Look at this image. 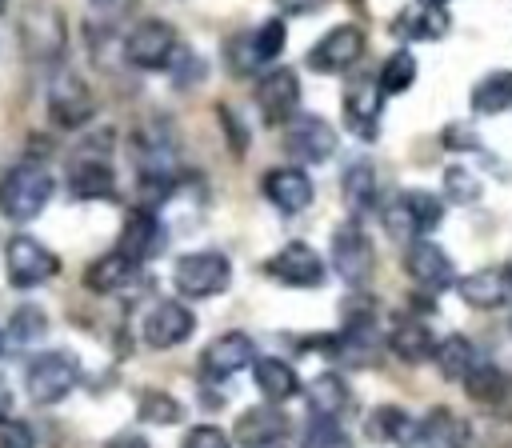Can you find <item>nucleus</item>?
I'll list each match as a JSON object with an SVG mask.
<instances>
[{"mask_svg":"<svg viewBox=\"0 0 512 448\" xmlns=\"http://www.w3.org/2000/svg\"><path fill=\"white\" fill-rule=\"evenodd\" d=\"M432 360H436V368H440V376H444V380H464V376L480 364V360H476L472 340H468V336H460V332L444 336V340L436 344Z\"/></svg>","mask_w":512,"mask_h":448,"instance_id":"2f4dec72","label":"nucleus"},{"mask_svg":"<svg viewBox=\"0 0 512 448\" xmlns=\"http://www.w3.org/2000/svg\"><path fill=\"white\" fill-rule=\"evenodd\" d=\"M172 284L188 300H208L232 284V264L224 252H212V248L208 252H184L172 264Z\"/></svg>","mask_w":512,"mask_h":448,"instance_id":"20e7f679","label":"nucleus"},{"mask_svg":"<svg viewBox=\"0 0 512 448\" xmlns=\"http://www.w3.org/2000/svg\"><path fill=\"white\" fill-rule=\"evenodd\" d=\"M68 188L76 200H116V172L104 156L96 152H84L80 160H72L68 168Z\"/></svg>","mask_w":512,"mask_h":448,"instance_id":"412c9836","label":"nucleus"},{"mask_svg":"<svg viewBox=\"0 0 512 448\" xmlns=\"http://www.w3.org/2000/svg\"><path fill=\"white\" fill-rule=\"evenodd\" d=\"M4 264H8L12 288H40V284H48L60 272V256L48 244H40L36 236H28V232H16L8 240Z\"/></svg>","mask_w":512,"mask_h":448,"instance_id":"9d476101","label":"nucleus"},{"mask_svg":"<svg viewBox=\"0 0 512 448\" xmlns=\"http://www.w3.org/2000/svg\"><path fill=\"white\" fill-rule=\"evenodd\" d=\"M420 444L424 448H468L472 444V428L452 408H432L428 420L420 424Z\"/></svg>","mask_w":512,"mask_h":448,"instance_id":"bb28decb","label":"nucleus"},{"mask_svg":"<svg viewBox=\"0 0 512 448\" xmlns=\"http://www.w3.org/2000/svg\"><path fill=\"white\" fill-rule=\"evenodd\" d=\"M260 188H264L268 204H276L288 216L304 212L312 204V196H316V188H312V180H308L304 168H272V172H264Z\"/></svg>","mask_w":512,"mask_h":448,"instance_id":"4be33fe9","label":"nucleus"},{"mask_svg":"<svg viewBox=\"0 0 512 448\" xmlns=\"http://www.w3.org/2000/svg\"><path fill=\"white\" fill-rule=\"evenodd\" d=\"M444 196H448L452 204H476V200H480V180H476V172L464 168V164H452V168L444 172Z\"/></svg>","mask_w":512,"mask_h":448,"instance_id":"e433bc0d","label":"nucleus"},{"mask_svg":"<svg viewBox=\"0 0 512 448\" xmlns=\"http://www.w3.org/2000/svg\"><path fill=\"white\" fill-rule=\"evenodd\" d=\"M252 376H256V388H260L272 404L292 400V396L300 392V376H296V368H292L288 360L264 356V360H256V364H252Z\"/></svg>","mask_w":512,"mask_h":448,"instance_id":"c85d7f7f","label":"nucleus"},{"mask_svg":"<svg viewBox=\"0 0 512 448\" xmlns=\"http://www.w3.org/2000/svg\"><path fill=\"white\" fill-rule=\"evenodd\" d=\"M512 108V68H496L472 84V112L500 116Z\"/></svg>","mask_w":512,"mask_h":448,"instance_id":"7c9ffc66","label":"nucleus"},{"mask_svg":"<svg viewBox=\"0 0 512 448\" xmlns=\"http://www.w3.org/2000/svg\"><path fill=\"white\" fill-rule=\"evenodd\" d=\"M388 344H392V352H396L404 364H424V360H432V352H436V336H432V328L420 324V320H400V324L392 328Z\"/></svg>","mask_w":512,"mask_h":448,"instance_id":"c756f323","label":"nucleus"},{"mask_svg":"<svg viewBox=\"0 0 512 448\" xmlns=\"http://www.w3.org/2000/svg\"><path fill=\"white\" fill-rule=\"evenodd\" d=\"M376 84H380V92H384V96H400V92H408V88L416 84V56H412L408 48L392 52V56L380 64Z\"/></svg>","mask_w":512,"mask_h":448,"instance_id":"72a5a7b5","label":"nucleus"},{"mask_svg":"<svg viewBox=\"0 0 512 448\" xmlns=\"http://www.w3.org/2000/svg\"><path fill=\"white\" fill-rule=\"evenodd\" d=\"M136 416H140L144 424H160V428H168V424H180V420H184V408H180V400L168 396V392H140V400H136Z\"/></svg>","mask_w":512,"mask_h":448,"instance_id":"c9c22d12","label":"nucleus"},{"mask_svg":"<svg viewBox=\"0 0 512 448\" xmlns=\"http://www.w3.org/2000/svg\"><path fill=\"white\" fill-rule=\"evenodd\" d=\"M300 448H352V440H348V432L336 420H312L304 428Z\"/></svg>","mask_w":512,"mask_h":448,"instance_id":"58836bf2","label":"nucleus"},{"mask_svg":"<svg viewBox=\"0 0 512 448\" xmlns=\"http://www.w3.org/2000/svg\"><path fill=\"white\" fill-rule=\"evenodd\" d=\"M4 408H8V396H4V388H0V416H4Z\"/></svg>","mask_w":512,"mask_h":448,"instance_id":"de8ad7c7","label":"nucleus"},{"mask_svg":"<svg viewBox=\"0 0 512 448\" xmlns=\"http://www.w3.org/2000/svg\"><path fill=\"white\" fill-rule=\"evenodd\" d=\"M52 172L40 160H16L0 176V216L8 220H36L52 200Z\"/></svg>","mask_w":512,"mask_h":448,"instance_id":"f257e3e1","label":"nucleus"},{"mask_svg":"<svg viewBox=\"0 0 512 448\" xmlns=\"http://www.w3.org/2000/svg\"><path fill=\"white\" fill-rule=\"evenodd\" d=\"M308 396V408H312V420H336L344 408H348V384L336 376V372H320L308 380L304 388Z\"/></svg>","mask_w":512,"mask_h":448,"instance_id":"cd10ccee","label":"nucleus"},{"mask_svg":"<svg viewBox=\"0 0 512 448\" xmlns=\"http://www.w3.org/2000/svg\"><path fill=\"white\" fill-rule=\"evenodd\" d=\"M184 448H232L228 436L216 428V424H196L188 436H184Z\"/></svg>","mask_w":512,"mask_h":448,"instance_id":"a19ab883","label":"nucleus"},{"mask_svg":"<svg viewBox=\"0 0 512 448\" xmlns=\"http://www.w3.org/2000/svg\"><path fill=\"white\" fill-rule=\"evenodd\" d=\"M0 348H4V332H0Z\"/></svg>","mask_w":512,"mask_h":448,"instance_id":"3c124183","label":"nucleus"},{"mask_svg":"<svg viewBox=\"0 0 512 448\" xmlns=\"http://www.w3.org/2000/svg\"><path fill=\"white\" fill-rule=\"evenodd\" d=\"M256 108L264 124H288L300 112V76L292 68H272L256 84Z\"/></svg>","mask_w":512,"mask_h":448,"instance_id":"f3484780","label":"nucleus"},{"mask_svg":"<svg viewBox=\"0 0 512 448\" xmlns=\"http://www.w3.org/2000/svg\"><path fill=\"white\" fill-rule=\"evenodd\" d=\"M80 384V360L68 352H40L24 372V392L32 404H60Z\"/></svg>","mask_w":512,"mask_h":448,"instance_id":"423d86ee","label":"nucleus"},{"mask_svg":"<svg viewBox=\"0 0 512 448\" xmlns=\"http://www.w3.org/2000/svg\"><path fill=\"white\" fill-rule=\"evenodd\" d=\"M444 220V200L424 192V188H404L388 208H384V228L392 240H428Z\"/></svg>","mask_w":512,"mask_h":448,"instance_id":"7ed1b4c3","label":"nucleus"},{"mask_svg":"<svg viewBox=\"0 0 512 448\" xmlns=\"http://www.w3.org/2000/svg\"><path fill=\"white\" fill-rule=\"evenodd\" d=\"M380 112H384V92H380L376 76L356 72L344 88V124L360 140H376L380 136Z\"/></svg>","mask_w":512,"mask_h":448,"instance_id":"4468645a","label":"nucleus"},{"mask_svg":"<svg viewBox=\"0 0 512 448\" xmlns=\"http://www.w3.org/2000/svg\"><path fill=\"white\" fill-rule=\"evenodd\" d=\"M460 384H464V392H468L476 404H496V400H504V392H508V380H504V372H500L496 364H476Z\"/></svg>","mask_w":512,"mask_h":448,"instance_id":"f704fd0d","label":"nucleus"},{"mask_svg":"<svg viewBox=\"0 0 512 448\" xmlns=\"http://www.w3.org/2000/svg\"><path fill=\"white\" fill-rule=\"evenodd\" d=\"M48 116L60 128H84L96 116V96L84 84V76L76 72H56V80L48 84Z\"/></svg>","mask_w":512,"mask_h":448,"instance_id":"9b49d317","label":"nucleus"},{"mask_svg":"<svg viewBox=\"0 0 512 448\" xmlns=\"http://www.w3.org/2000/svg\"><path fill=\"white\" fill-rule=\"evenodd\" d=\"M264 272H268L272 280L288 284V288H320V280H324V260H320V252H316L312 244L288 240V244L264 264Z\"/></svg>","mask_w":512,"mask_h":448,"instance_id":"dca6fc26","label":"nucleus"},{"mask_svg":"<svg viewBox=\"0 0 512 448\" xmlns=\"http://www.w3.org/2000/svg\"><path fill=\"white\" fill-rule=\"evenodd\" d=\"M456 292H460V300H464L468 308H480V312L500 308V304L512 296L504 272H496V268H476V272L460 276V280H456Z\"/></svg>","mask_w":512,"mask_h":448,"instance_id":"b1692460","label":"nucleus"},{"mask_svg":"<svg viewBox=\"0 0 512 448\" xmlns=\"http://www.w3.org/2000/svg\"><path fill=\"white\" fill-rule=\"evenodd\" d=\"M180 40H176V28L160 16H144L132 24V32L124 36V60L140 72H160L172 64Z\"/></svg>","mask_w":512,"mask_h":448,"instance_id":"39448f33","label":"nucleus"},{"mask_svg":"<svg viewBox=\"0 0 512 448\" xmlns=\"http://www.w3.org/2000/svg\"><path fill=\"white\" fill-rule=\"evenodd\" d=\"M168 72H172V80L176 84H192L196 76H204V60L192 52V48H176V56H172V64H168Z\"/></svg>","mask_w":512,"mask_h":448,"instance_id":"ea45409f","label":"nucleus"},{"mask_svg":"<svg viewBox=\"0 0 512 448\" xmlns=\"http://www.w3.org/2000/svg\"><path fill=\"white\" fill-rule=\"evenodd\" d=\"M0 448H36L24 420H0Z\"/></svg>","mask_w":512,"mask_h":448,"instance_id":"79ce46f5","label":"nucleus"},{"mask_svg":"<svg viewBox=\"0 0 512 448\" xmlns=\"http://www.w3.org/2000/svg\"><path fill=\"white\" fill-rule=\"evenodd\" d=\"M284 40H288L284 20H264L252 32L232 36L228 40V68H232V76H252L264 64H272L284 52Z\"/></svg>","mask_w":512,"mask_h":448,"instance_id":"0eeeda50","label":"nucleus"},{"mask_svg":"<svg viewBox=\"0 0 512 448\" xmlns=\"http://www.w3.org/2000/svg\"><path fill=\"white\" fill-rule=\"evenodd\" d=\"M132 264L124 260V256H116V252H104L100 260H92L88 264V272H84V284H88V292H100V296H108V292H120L124 284H132Z\"/></svg>","mask_w":512,"mask_h":448,"instance_id":"473e14b6","label":"nucleus"},{"mask_svg":"<svg viewBox=\"0 0 512 448\" xmlns=\"http://www.w3.org/2000/svg\"><path fill=\"white\" fill-rule=\"evenodd\" d=\"M332 268L348 288H364L372 268H376V252L368 232L360 228V220H344L340 228H332Z\"/></svg>","mask_w":512,"mask_h":448,"instance_id":"1a4fd4ad","label":"nucleus"},{"mask_svg":"<svg viewBox=\"0 0 512 448\" xmlns=\"http://www.w3.org/2000/svg\"><path fill=\"white\" fill-rule=\"evenodd\" d=\"M116 256H124L132 268H140L144 260L160 256L164 252V224L156 220L152 208H132L124 216V228H120V240L112 248Z\"/></svg>","mask_w":512,"mask_h":448,"instance_id":"2eb2a0df","label":"nucleus"},{"mask_svg":"<svg viewBox=\"0 0 512 448\" xmlns=\"http://www.w3.org/2000/svg\"><path fill=\"white\" fill-rule=\"evenodd\" d=\"M420 4H440V8H444V0H420Z\"/></svg>","mask_w":512,"mask_h":448,"instance_id":"09e8293b","label":"nucleus"},{"mask_svg":"<svg viewBox=\"0 0 512 448\" xmlns=\"http://www.w3.org/2000/svg\"><path fill=\"white\" fill-rule=\"evenodd\" d=\"M248 364H256V344H252V336H244V332H224V336H216V340L200 352V368H204V376H212V380H228V376H236V372L248 368Z\"/></svg>","mask_w":512,"mask_h":448,"instance_id":"aec40b11","label":"nucleus"},{"mask_svg":"<svg viewBox=\"0 0 512 448\" xmlns=\"http://www.w3.org/2000/svg\"><path fill=\"white\" fill-rule=\"evenodd\" d=\"M444 140H448V144H456V148H460V144H464V148H480V140H476L472 132H460V128H448V132H444Z\"/></svg>","mask_w":512,"mask_h":448,"instance_id":"49530a36","label":"nucleus"},{"mask_svg":"<svg viewBox=\"0 0 512 448\" xmlns=\"http://www.w3.org/2000/svg\"><path fill=\"white\" fill-rule=\"evenodd\" d=\"M328 0H276V8L284 12V16H312V12H320Z\"/></svg>","mask_w":512,"mask_h":448,"instance_id":"37998d69","label":"nucleus"},{"mask_svg":"<svg viewBox=\"0 0 512 448\" xmlns=\"http://www.w3.org/2000/svg\"><path fill=\"white\" fill-rule=\"evenodd\" d=\"M448 12L440 4H408L396 20H392V32L404 36V40H440L448 32Z\"/></svg>","mask_w":512,"mask_h":448,"instance_id":"393cba45","label":"nucleus"},{"mask_svg":"<svg viewBox=\"0 0 512 448\" xmlns=\"http://www.w3.org/2000/svg\"><path fill=\"white\" fill-rule=\"evenodd\" d=\"M340 196H344V208H348V216L352 220H360V216H368L372 208H376V168L368 164V160H356V164H348L344 168V180H340Z\"/></svg>","mask_w":512,"mask_h":448,"instance_id":"a878e982","label":"nucleus"},{"mask_svg":"<svg viewBox=\"0 0 512 448\" xmlns=\"http://www.w3.org/2000/svg\"><path fill=\"white\" fill-rule=\"evenodd\" d=\"M364 428H368L372 440H384V444H400V448H416L420 444V424L404 408H396V404L372 408L368 420H364Z\"/></svg>","mask_w":512,"mask_h":448,"instance_id":"5701e85b","label":"nucleus"},{"mask_svg":"<svg viewBox=\"0 0 512 448\" xmlns=\"http://www.w3.org/2000/svg\"><path fill=\"white\" fill-rule=\"evenodd\" d=\"M284 152L304 160V164H324L336 152V132L324 116L316 112H296L284 124Z\"/></svg>","mask_w":512,"mask_h":448,"instance_id":"f8f14e48","label":"nucleus"},{"mask_svg":"<svg viewBox=\"0 0 512 448\" xmlns=\"http://www.w3.org/2000/svg\"><path fill=\"white\" fill-rule=\"evenodd\" d=\"M220 120H224V132H228V144H232V152L240 156V152L248 148V136H244V128H236V120H232V112H228V108H220Z\"/></svg>","mask_w":512,"mask_h":448,"instance_id":"c03bdc74","label":"nucleus"},{"mask_svg":"<svg viewBox=\"0 0 512 448\" xmlns=\"http://www.w3.org/2000/svg\"><path fill=\"white\" fill-rule=\"evenodd\" d=\"M236 444L240 448H284L288 444V416L276 404H256L236 416Z\"/></svg>","mask_w":512,"mask_h":448,"instance_id":"6ab92c4d","label":"nucleus"},{"mask_svg":"<svg viewBox=\"0 0 512 448\" xmlns=\"http://www.w3.org/2000/svg\"><path fill=\"white\" fill-rule=\"evenodd\" d=\"M404 272L424 288V292H444L448 284H456V268L448 260V252L432 240H412L404 248Z\"/></svg>","mask_w":512,"mask_h":448,"instance_id":"a211bd4d","label":"nucleus"},{"mask_svg":"<svg viewBox=\"0 0 512 448\" xmlns=\"http://www.w3.org/2000/svg\"><path fill=\"white\" fill-rule=\"evenodd\" d=\"M44 332H48V316H44L36 304H24V308L12 312V340H16V344H32V340H40Z\"/></svg>","mask_w":512,"mask_h":448,"instance_id":"4c0bfd02","label":"nucleus"},{"mask_svg":"<svg viewBox=\"0 0 512 448\" xmlns=\"http://www.w3.org/2000/svg\"><path fill=\"white\" fill-rule=\"evenodd\" d=\"M504 280H508V288H512V268H508V272H504Z\"/></svg>","mask_w":512,"mask_h":448,"instance_id":"8fccbe9b","label":"nucleus"},{"mask_svg":"<svg viewBox=\"0 0 512 448\" xmlns=\"http://www.w3.org/2000/svg\"><path fill=\"white\" fill-rule=\"evenodd\" d=\"M16 32H20V48L32 64H56L64 56L68 28H64V12L52 0H24L20 16H16Z\"/></svg>","mask_w":512,"mask_h":448,"instance_id":"f03ea898","label":"nucleus"},{"mask_svg":"<svg viewBox=\"0 0 512 448\" xmlns=\"http://www.w3.org/2000/svg\"><path fill=\"white\" fill-rule=\"evenodd\" d=\"M104 448H148V440H144L140 432H116Z\"/></svg>","mask_w":512,"mask_h":448,"instance_id":"a18cd8bd","label":"nucleus"},{"mask_svg":"<svg viewBox=\"0 0 512 448\" xmlns=\"http://www.w3.org/2000/svg\"><path fill=\"white\" fill-rule=\"evenodd\" d=\"M192 332H196V316H192V308L180 304V300H156V304L144 312V320H140L144 344H148V348H160V352L184 344Z\"/></svg>","mask_w":512,"mask_h":448,"instance_id":"ddd939ff","label":"nucleus"},{"mask_svg":"<svg viewBox=\"0 0 512 448\" xmlns=\"http://www.w3.org/2000/svg\"><path fill=\"white\" fill-rule=\"evenodd\" d=\"M364 48H368L364 28H356V24H336L332 32H324V36L308 48L304 64H308L316 76H340V72L356 68V60L364 56Z\"/></svg>","mask_w":512,"mask_h":448,"instance_id":"6e6552de","label":"nucleus"}]
</instances>
